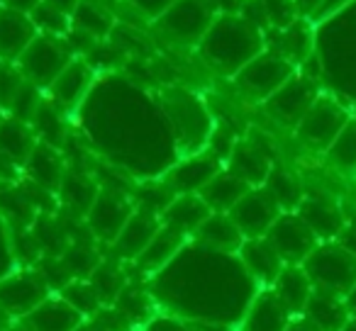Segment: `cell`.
<instances>
[{
    "label": "cell",
    "mask_w": 356,
    "mask_h": 331,
    "mask_svg": "<svg viewBox=\"0 0 356 331\" xmlns=\"http://www.w3.org/2000/svg\"><path fill=\"white\" fill-rule=\"evenodd\" d=\"M152 297L171 314L198 326H239L259 295V282L237 253L186 244L168 266L152 275Z\"/></svg>",
    "instance_id": "1"
},
{
    "label": "cell",
    "mask_w": 356,
    "mask_h": 331,
    "mask_svg": "<svg viewBox=\"0 0 356 331\" xmlns=\"http://www.w3.org/2000/svg\"><path fill=\"white\" fill-rule=\"evenodd\" d=\"M261 35H259L257 25L242 17L222 15L215 17L213 27L205 32L200 40V49L203 56L213 69L222 71V74L234 76L242 71L252 59L261 54Z\"/></svg>",
    "instance_id": "2"
},
{
    "label": "cell",
    "mask_w": 356,
    "mask_h": 331,
    "mask_svg": "<svg viewBox=\"0 0 356 331\" xmlns=\"http://www.w3.org/2000/svg\"><path fill=\"white\" fill-rule=\"evenodd\" d=\"M300 266L310 278L312 287H317V290L346 297L351 287L356 285V256H351L337 241L317 244L315 251Z\"/></svg>",
    "instance_id": "3"
},
{
    "label": "cell",
    "mask_w": 356,
    "mask_h": 331,
    "mask_svg": "<svg viewBox=\"0 0 356 331\" xmlns=\"http://www.w3.org/2000/svg\"><path fill=\"white\" fill-rule=\"evenodd\" d=\"M76 59V54L71 51V46L66 44V40L61 37H49V35H37L35 42L22 51V56L17 59V71L22 74V78L27 83H32L35 88H47L59 78V74Z\"/></svg>",
    "instance_id": "4"
},
{
    "label": "cell",
    "mask_w": 356,
    "mask_h": 331,
    "mask_svg": "<svg viewBox=\"0 0 356 331\" xmlns=\"http://www.w3.org/2000/svg\"><path fill=\"white\" fill-rule=\"evenodd\" d=\"M296 74L298 69L288 59L278 56L276 51H261L257 59H252L242 71L234 74V83L247 98L257 100V103H266Z\"/></svg>",
    "instance_id": "5"
},
{
    "label": "cell",
    "mask_w": 356,
    "mask_h": 331,
    "mask_svg": "<svg viewBox=\"0 0 356 331\" xmlns=\"http://www.w3.org/2000/svg\"><path fill=\"white\" fill-rule=\"evenodd\" d=\"M351 119L349 110L330 95H320L296 127V134L312 151H327Z\"/></svg>",
    "instance_id": "6"
},
{
    "label": "cell",
    "mask_w": 356,
    "mask_h": 331,
    "mask_svg": "<svg viewBox=\"0 0 356 331\" xmlns=\"http://www.w3.org/2000/svg\"><path fill=\"white\" fill-rule=\"evenodd\" d=\"M215 10L218 8L213 0H178L159 17L156 25L163 35L176 42H200L213 27Z\"/></svg>",
    "instance_id": "7"
},
{
    "label": "cell",
    "mask_w": 356,
    "mask_h": 331,
    "mask_svg": "<svg viewBox=\"0 0 356 331\" xmlns=\"http://www.w3.org/2000/svg\"><path fill=\"white\" fill-rule=\"evenodd\" d=\"M266 241L276 248L286 266H300L320 244L298 212H281V217L266 232Z\"/></svg>",
    "instance_id": "8"
},
{
    "label": "cell",
    "mask_w": 356,
    "mask_h": 331,
    "mask_svg": "<svg viewBox=\"0 0 356 331\" xmlns=\"http://www.w3.org/2000/svg\"><path fill=\"white\" fill-rule=\"evenodd\" d=\"M49 282L40 271L8 273L0 280V312L13 316H27L49 297Z\"/></svg>",
    "instance_id": "9"
},
{
    "label": "cell",
    "mask_w": 356,
    "mask_h": 331,
    "mask_svg": "<svg viewBox=\"0 0 356 331\" xmlns=\"http://www.w3.org/2000/svg\"><path fill=\"white\" fill-rule=\"evenodd\" d=\"M317 98H320V90H317L315 80L307 78V76L296 74L286 85H281V88L264 103V108H266V112L271 114L273 119H278L283 127L296 129Z\"/></svg>",
    "instance_id": "10"
},
{
    "label": "cell",
    "mask_w": 356,
    "mask_h": 331,
    "mask_svg": "<svg viewBox=\"0 0 356 331\" xmlns=\"http://www.w3.org/2000/svg\"><path fill=\"white\" fill-rule=\"evenodd\" d=\"M227 214L239 227V232L244 234V239H257L266 237L273 222L281 217V207L266 193V188H252Z\"/></svg>",
    "instance_id": "11"
},
{
    "label": "cell",
    "mask_w": 356,
    "mask_h": 331,
    "mask_svg": "<svg viewBox=\"0 0 356 331\" xmlns=\"http://www.w3.org/2000/svg\"><path fill=\"white\" fill-rule=\"evenodd\" d=\"M132 203L124 195L115 193V190H100L95 203L90 205L88 214H86V222L100 241L113 244L127 224V219L132 217Z\"/></svg>",
    "instance_id": "12"
},
{
    "label": "cell",
    "mask_w": 356,
    "mask_h": 331,
    "mask_svg": "<svg viewBox=\"0 0 356 331\" xmlns=\"http://www.w3.org/2000/svg\"><path fill=\"white\" fill-rule=\"evenodd\" d=\"M220 166H222L220 156H213V153H193V156L171 166L163 183L176 195H198L215 176L222 173Z\"/></svg>",
    "instance_id": "13"
},
{
    "label": "cell",
    "mask_w": 356,
    "mask_h": 331,
    "mask_svg": "<svg viewBox=\"0 0 356 331\" xmlns=\"http://www.w3.org/2000/svg\"><path fill=\"white\" fill-rule=\"evenodd\" d=\"M159 229H161V217L137 207L132 212V217L127 219V224L122 227V232L118 234V239L113 241L115 258H120V261H137L144 248L152 244V239L156 237Z\"/></svg>",
    "instance_id": "14"
},
{
    "label": "cell",
    "mask_w": 356,
    "mask_h": 331,
    "mask_svg": "<svg viewBox=\"0 0 356 331\" xmlns=\"http://www.w3.org/2000/svg\"><path fill=\"white\" fill-rule=\"evenodd\" d=\"M296 316L286 309L271 287L259 290L239 321V331H286Z\"/></svg>",
    "instance_id": "15"
},
{
    "label": "cell",
    "mask_w": 356,
    "mask_h": 331,
    "mask_svg": "<svg viewBox=\"0 0 356 331\" xmlns=\"http://www.w3.org/2000/svg\"><path fill=\"white\" fill-rule=\"evenodd\" d=\"M93 85V66L86 59L76 56L69 66L59 74V78L49 85L51 103L59 110H74L81 105V100L88 95Z\"/></svg>",
    "instance_id": "16"
},
{
    "label": "cell",
    "mask_w": 356,
    "mask_h": 331,
    "mask_svg": "<svg viewBox=\"0 0 356 331\" xmlns=\"http://www.w3.org/2000/svg\"><path fill=\"white\" fill-rule=\"evenodd\" d=\"M242 266L247 268V273L259 282V287H271L276 282V278L281 275V271L286 268V263L281 261V256L276 253V248L266 241V237L257 239H244L242 248L237 251Z\"/></svg>",
    "instance_id": "17"
},
{
    "label": "cell",
    "mask_w": 356,
    "mask_h": 331,
    "mask_svg": "<svg viewBox=\"0 0 356 331\" xmlns=\"http://www.w3.org/2000/svg\"><path fill=\"white\" fill-rule=\"evenodd\" d=\"M271 158L254 142H237L227 153V171L252 188H261L271 173Z\"/></svg>",
    "instance_id": "18"
},
{
    "label": "cell",
    "mask_w": 356,
    "mask_h": 331,
    "mask_svg": "<svg viewBox=\"0 0 356 331\" xmlns=\"http://www.w3.org/2000/svg\"><path fill=\"white\" fill-rule=\"evenodd\" d=\"M296 212L300 214V219L310 227V232L315 234L320 244L334 241L346 224L341 210L327 198H302Z\"/></svg>",
    "instance_id": "19"
},
{
    "label": "cell",
    "mask_w": 356,
    "mask_h": 331,
    "mask_svg": "<svg viewBox=\"0 0 356 331\" xmlns=\"http://www.w3.org/2000/svg\"><path fill=\"white\" fill-rule=\"evenodd\" d=\"M37 35L40 32L32 25L30 15L0 8V59L17 61Z\"/></svg>",
    "instance_id": "20"
},
{
    "label": "cell",
    "mask_w": 356,
    "mask_h": 331,
    "mask_svg": "<svg viewBox=\"0 0 356 331\" xmlns=\"http://www.w3.org/2000/svg\"><path fill=\"white\" fill-rule=\"evenodd\" d=\"M27 326L32 331H76L86 321L83 314L74 309L61 295L47 297L40 307L25 316Z\"/></svg>",
    "instance_id": "21"
},
{
    "label": "cell",
    "mask_w": 356,
    "mask_h": 331,
    "mask_svg": "<svg viewBox=\"0 0 356 331\" xmlns=\"http://www.w3.org/2000/svg\"><path fill=\"white\" fill-rule=\"evenodd\" d=\"M210 207L200 195H176L173 203L163 210L161 227L173 229V232L184 234L186 239L193 237L198 227L210 217Z\"/></svg>",
    "instance_id": "22"
},
{
    "label": "cell",
    "mask_w": 356,
    "mask_h": 331,
    "mask_svg": "<svg viewBox=\"0 0 356 331\" xmlns=\"http://www.w3.org/2000/svg\"><path fill=\"white\" fill-rule=\"evenodd\" d=\"M300 316H305V319L320 331H341L351 314H349V309H346L344 297L334 295V292H327V290H317L315 287Z\"/></svg>",
    "instance_id": "23"
},
{
    "label": "cell",
    "mask_w": 356,
    "mask_h": 331,
    "mask_svg": "<svg viewBox=\"0 0 356 331\" xmlns=\"http://www.w3.org/2000/svg\"><path fill=\"white\" fill-rule=\"evenodd\" d=\"M193 239L198 244L215 251H225V253H237L244 244V234L239 232V227L232 222L229 214L222 212H213L203 224L198 227V232L193 234Z\"/></svg>",
    "instance_id": "24"
},
{
    "label": "cell",
    "mask_w": 356,
    "mask_h": 331,
    "mask_svg": "<svg viewBox=\"0 0 356 331\" xmlns=\"http://www.w3.org/2000/svg\"><path fill=\"white\" fill-rule=\"evenodd\" d=\"M27 176L32 178V183L40 185L42 190H59L61 180H64V161H61V153L56 151V146L49 144H37L32 148L30 158L25 161Z\"/></svg>",
    "instance_id": "25"
},
{
    "label": "cell",
    "mask_w": 356,
    "mask_h": 331,
    "mask_svg": "<svg viewBox=\"0 0 356 331\" xmlns=\"http://www.w3.org/2000/svg\"><path fill=\"white\" fill-rule=\"evenodd\" d=\"M271 290L276 292V297L286 305V309L293 316H300L315 287H312L307 273L302 271V266H286L271 285Z\"/></svg>",
    "instance_id": "26"
},
{
    "label": "cell",
    "mask_w": 356,
    "mask_h": 331,
    "mask_svg": "<svg viewBox=\"0 0 356 331\" xmlns=\"http://www.w3.org/2000/svg\"><path fill=\"white\" fill-rule=\"evenodd\" d=\"M273 32H276L273 35V51L278 56H283V59H288L293 66L302 64L312 54L315 35H312V25L307 20L298 17L286 30H273Z\"/></svg>",
    "instance_id": "27"
},
{
    "label": "cell",
    "mask_w": 356,
    "mask_h": 331,
    "mask_svg": "<svg viewBox=\"0 0 356 331\" xmlns=\"http://www.w3.org/2000/svg\"><path fill=\"white\" fill-rule=\"evenodd\" d=\"M186 244H188V239H186L184 234L161 227L156 232V237L152 239V244L144 248L142 256H139L134 263H137V268L142 273H152L154 275V273H159L163 266H168Z\"/></svg>",
    "instance_id": "28"
},
{
    "label": "cell",
    "mask_w": 356,
    "mask_h": 331,
    "mask_svg": "<svg viewBox=\"0 0 356 331\" xmlns=\"http://www.w3.org/2000/svg\"><path fill=\"white\" fill-rule=\"evenodd\" d=\"M252 190V185H247L242 178L232 176L229 171H222L218 173L203 190H200V198L205 200V205L210 207V212H222L227 214L244 195Z\"/></svg>",
    "instance_id": "29"
},
{
    "label": "cell",
    "mask_w": 356,
    "mask_h": 331,
    "mask_svg": "<svg viewBox=\"0 0 356 331\" xmlns=\"http://www.w3.org/2000/svg\"><path fill=\"white\" fill-rule=\"evenodd\" d=\"M35 146V134L22 119H3L0 122V153L6 158L15 163H25Z\"/></svg>",
    "instance_id": "30"
},
{
    "label": "cell",
    "mask_w": 356,
    "mask_h": 331,
    "mask_svg": "<svg viewBox=\"0 0 356 331\" xmlns=\"http://www.w3.org/2000/svg\"><path fill=\"white\" fill-rule=\"evenodd\" d=\"M71 27L90 35L95 42H105L115 30V20L103 6L93 0H79L74 15H71Z\"/></svg>",
    "instance_id": "31"
},
{
    "label": "cell",
    "mask_w": 356,
    "mask_h": 331,
    "mask_svg": "<svg viewBox=\"0 0 356 331\" xmlns=\"http://www.w3.org/2000/svg\"><path fill=\"white\" fill-rule=\"evenodd\" d=\"M261 188H266V193L276 200L281 212H296V210L300 207L302 198H305L300 183L283 169H271V173H268L266 183H264Z\"/></svg>",
    "instance_id": "32"
},
{
    "label": "cell",
    "mask_w": 356,
    "mask_h": 331,
    "mask_svg": "<svg viewBox=\"0 0 356 331\" xmlns=\"http://www.w3.org/2000/svg\"><path fill=\"white\" fill-rule=\"evenodd\" d=\"M325 153L337 171L346 176H356V117L346 122V127L341 129L339 137Z\"/></svg>",
    "instance_id": "33"
},
{
    "label": "cell",
    "mask_w": 356,
    "mask_h": 331,
    "mask_svg": "<svg viewBox=\"0 0 356 331\" xmlns=\"http://www.w3.org/2000/svg\"><path fill=\"white\" fill-rule=\"evenodd\" d=\"M59 295L64 297L79 314H83L86 319H93V316L103 309V297L98 295V290H95L90 280L76 278V280H71L69 285L61 287Z\"/></svg>",
    "instance_id": "34"
},
{
    "label": "cell",
    "mask_w": 356,
    "mask_h": 331,
    "mask_svg": "<svg viewBox=\"0 0 356 331\" xmlns=\"http://www.w3.org/2000/svg\"><path fill=\"white\" fill-rule=\"evenodd\" d=\"M61 198L69 203V207H74L76 212H83L88 214L90 205L95 203V198H98L100 190L95 188L90 180H86L83 176H64V180H61V188H59Z\"/></svg>",
    "instance_id": "35"
},
{
    "label": "cell",
    "mask_w": 356,
    "mask_h": 331,
    "mask_svg": "<svg viewBox=\"0 0 356 331\" xmlns=\"http://www.w3.org/2000/svg\"><path fill=\"white\" fill-rule=\"evenodd\" d=\"M32 122H35L37 132L42 134V142L49 144V146H59L61 137H64V122H61V110L54 103L42 100Z\"/></svg>",
    "instance_id": "36"
},
{
    "label": "cell",
    "mask_w": 356,
    "mask_h": 331,
    "mask_svg": "<svg viewBox=\"0 0 356 331\" xmlns=\"http://www.w3.org/2000/svg\"><path fill=\"white\" fill-rule=\"evenodd\" d=\"M30 20H32V25L37 27V32L49 35V37H61V40H64L66 32L71 30V17L64 15L61 10H56V8L47 6V3H40V6L30 12Z\"/></svg>",
    "instance_id": "37"
},
{
    "label": "cell",
    "mask_w": 356,
    "mask_h": 331,
    "mask_svg": "<svg viewBox=\"0 0 356 331\" xmlns=\"http://www.w3.org/2000/svg\"><path fill=\"white\" fill-rule=\"evenodd\" d=\"M88 280L93 282L98 295L103 297V305H108V302L118 300L122 295V271L115 263H98Z\"/></svg>",
    "instance_id": "38"
},
{
    "label": "cell",
    "mask_w": 356,
    "mask_h": 331,
    "mask_svg": "<svg viewBox=\"0 0 356 331\" xmlns=\"http://www.w3.org/2000/svg\"><path fill=\"white\" fill-rule=\"evenodd\" d=\"M257 8L273 30H286L298 20L296 0H257Z\"/></svg>",
    "instance_id": "39"
},
{
    "label": "cell",
    "mask_w": 356,
    "mask_h": 331,
    "mask_svg": "<svg viewBox=\"0 0 356 331\" xmlns=\"http://www.w3.org/2000/svg\"><path fill=\"white\" fill-rule=\"evenodd\" d=\"M173 198H176V193L166 183H147L139 188V207L152 214H159V217L173 203Z\"/></svg>",
    "instance_id": "40"
},
{
    "label": "cell",
    "mask_w": 356,
    "mask_h": 331,
    "mask_svg": "<svg viewBox=\"0 0 356 331\" xmlns=\"http://www.w3.org/2000/svg\"><path fill=\"white\" fill-rule=\"evenodd\" d=\"M142 331H203V326L181 319V316L171 314V312H163V314L149 316V319L144 321Z\"/></svg>",
    "instance_id": "41"
},
{
    "label": "cell",
    "mask_w": 356,
    "mask_h": 331,
    "mask_svg": "<svg viewBox=\"0 0 356 331\" xmlns=\"http://www.w3.org/2000/svg\"><path fill=\"white\" fill-rule=\"evenodd\" d=\"M349 3H351V0H322L320 8H317V10L312 12V20H315V22L327 20V17H332L334 12L344 10V8L349 6Z\"/></svg>",
    "instance_id": "42"
},
{
    "label": "cell",
    "mask_w": 356,
    "mask_h": 331,
    "mask_svg": "<svg viewBox=\"0 0 356 331\" xmlns=\"http://www.w3.org/2000/svg\"><path fill=\"white\" fill-rule=\"evenodd\" d=\"M334 241L339 244L341 248H346L351 256H356V224H344V229H341Z\"/></svg>",
    "instance_id": "43"
},
{
    "label": "cell",
    "mask_w": 356,
    "mask_h": 331,
    "mask_svg": "<svg viewBox=\"0 0 356 331\" xmlns=\"http://www.w3.org/2000/svg\"><path fill=\"white\" fill-rule=\"evenodd\" d=\"M42 0H0V6L8 8V10H15V12H25L30 15L37 6H40Z\"/></svg>",
    "instance_id": "44"
},
{
    "label": "cell",
    "mask_w": 356,
    "mask_h": 331,
    "mask_svg": "<svg viewBox=\"0 0 356 331\" xmlns=\"http://www.w3.org/2000/svg\"><path fill=\"white\" fill-rule=\"evenodd\" d=\"M42 3H47V6L56 8V10H61L64 15H74L76 6H79V0H42Z\"/></svg>",
    "instance_id": "45"
},
{
    "label": "cell",
    "mask_w": 356,
    "mask_h": 331,
    "mask_svg": "<svg viewBox=\"0 0 356 331\" xmlns=\"http://www.w3.org/2000/svg\"><path fill=\"white\" fill-rule=\"evenodd\" d=\"M286 331H320V329H315V326H312L310 321L305 319V316H296Z\"/></svg>",
    "instance_id": "46"
},
{
    "label": "cell",
    "mask_w": 356,
    "mask_h": 331,
    "mask_svg": "<svg viewBox=\"0 0 356 331\" xmlns=\"http://www.w3.org/2000/svg\"><path fill=\"white\" fill-rule=\"evenodd\" d=\"M320 3L322 0H296V6H298V10H302V12H310V17H312V12L320 8Z\"/></svg>",
    "instance_id": "47"
},
{
    "label": "cell",
    "mask_w": 356,
    "mask_h": 331,
    "mask_svg": "<svg viewBox=\"0 0 356 331\" xmlns=\"http://www.w3.org/2000/svg\"><path fill=\"white\" fill-rule=\"evenodd\" d=\"M344 302H346V309H349V314L356 316V285L349 290V295L344 297Z\"/></svg>",
    "instance_id": "48"
},
{
    "label": "cell",
    "mask_w": 356,
    "mask_h": 331,
    "mask_svg": "<svg viewBox=\"0 0 356 331\" xmlns=\"http://www.w3.org/2000/svg\"><path fill=\"white\" fill-rule=\"evenodd\" d=\"M76 331H105V329H103V326H100V324H95L93 319H86L83 324H81Z\"/></svg>",
    "instance_id": "49"
},
{
    "label": "cell",
    "mask_w": 356,
    "mask_h": 331,
    "mask_svg": "<svg viewBox=\"0 0 356 331\" xmlns=\"http://www.w3.org/2000/svg\"><path fill=\"white\" fill-rule=\"evenodd\" d=\"M341 331H356V316H349V321H346Z\"/></svg>",
    "instance_id": "50"
},
{
    "label": "cell",
    "mask_w": 356,
    "mask_h": 331,
    "mask_svg": "<svg viewBox=\"0 0 356 331\" xmlns=\"http://www.w3.org/2000/svg\"><path fill=\"white\" fill-rule=\"evenodd\" d=\"M0 331H3V329H0Z\"/></svg>",
    "instance_id": "51"
},
{
    "label": "cell",
    "mask_w": 356,
    "mask_h": 331,
    "mask_svg": "<svg viewBox=\"0 0 356 331\" xmlns=\"http://www.w3.org/2000/svg\"><path fill=\"white\" fill-rule=\"evenodd\" d=\"M0 8H3V6H0Z\"/></svg>",
    "instance_id": "52"
}]
</instances>
